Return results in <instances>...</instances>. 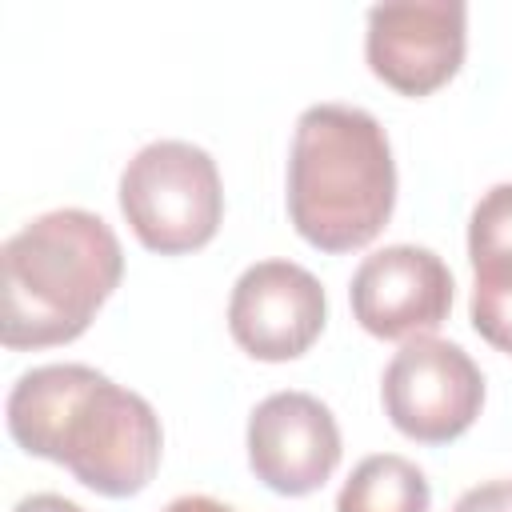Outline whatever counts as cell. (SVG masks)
Returning a JSON list of instances; mask_svg holds the SVG:
<instances>
[{"label": "cell", "instance_id": "cell-9", "mask_svg": "<svg viewBox=\"0 0 512 512\" xmlns=\"http://www.w3.org/2000/svg\"><path fill=\"white\" fill-rule=\"evenodd\" d=\"M340 424L312 392H272L248 416V464L280 496H308L340 464Z\"/></svg>", "mask_w": 512, "mask_h": 512}, {"label": "cell", "instance_id": "cell-14", "mask_svg": "<svg viewBox=\"0 0 512 512\" xmlns=\"http://www.w3.org/2000/svg\"><path fill=\"white\" fill-rule=\"evenodd\" d=\"M164 512H236V508H228L224 500H212L204 492H188V496H176Z\"/></svg>", "mask_w": 512, "mask_h": 512}, {"label": "cell", "instance_id": "cell-1", "mask_svg": "<svg viewBox=\"0 0 512 512\" xmlns=\"http://www.w3.org/2000/svg\"><path fill=\"white\" fill-rule=\"evenodd\" d=\"M4 416L24 452L64 464L100 496H136L160 468L164 432L152 404L88 364L28 368L8 392Z\"/></svg>", "mask_w": 512, "mask_h": 512}, {"label": "cell", "instance_id": "cell-8", "mask_svg": "<svg viewBox=\"0 0 512 512\" xmlns=\"http://www.w3.org/2000/svg\"><path fill=\"white\" fill-rule=\"evenodd\" d=\"M452 288V272L432 248L388 244L360 260L348 300L364 332L380 340H416L448 320Z\"/></svg>", "mask_w": 512, "mask_h": 512}, {"label": "cell", "instance_id": "cell-5", "mask_svg": "<svg viewBox=\"0 0 512 512\" xmlns=\"http://www.w3.org/2000/svg\"><path fill=\"white\" fill-rule=\"evenodd\" d=\"M380 396L396 432L416 444H448L480 416L484 376L460 344L416 336L388 360Z\"/></svg>", "mask_w": 512, "mask_h": 512}, {"label": "cell", "instance_id": "cell-3", "mask_svg": "<svg viewBox=\"0 0 512 512\" xmlns=\"http://www.w3.org/2000/svg\"><path fill=\"white\" fill-rule=\"evenodd\" d=\"M396 208V160L380 120L356 104L300 112L288 152V216L320 252L376 240Z\"/></svg>", "mask_w": 512, "mask_h": 512}, {"label": "cell", "instance_id": "cell-11", "mask_svg": "<svg viewBox=\"0 0 512 512\" xmlns=\"http://www.w3.org/2000/svg\"><path fill=\"white\" fill-rule=\"evenodd\" d=\"M432 492L424 472L396 452L364 456L336 496V512H428Z\"/></svg>", "mask_w": 512, "mask_h": 512}, {"label": "cell", "instance_id": "cell-12", "mask_svg": "<svg viewBox=\"0 0 512 512\" xmlns=\"http://www.w3.org/2000/svg\"><path fill=\"white\" fill-rule=\"evenodd\" d=\"M452 512H512V480H488L468 488L452 504Z\"/></svg>", "mask_w": 512, "mask_h": 512}, {"label": "cell", "instance_id": "cell-7", "mask_svg": "<svg viewBox=\"0 0 512 512\" xmlns=\"http://www.w3.org/2000/svg\"><path fill=\"white\" fill-rule=\"evenodd\" d=\"M328 300L320 280L292 260H260L240 272L228 296L232 340L268 364L304 356L324 332Z\"/></svg>", "mask_w": 512, "mask_h": 512}, {"label": "cell", "instance_id": "cell-13", "mask_svg": "<svg viewBox=\"0 0 512 512\" xmlns=\"http://www.w3.org/2000/svg\"><path fill=\"white\" fill-rule=\"evenodd\" d=\"M12 512H84L76 500L68 496H56V492H36V496H24Z\"/></svg>", "mask_w": 512, "mask_h": 512}, {"label": "cell", "instance_id": "cell-4", "mask_svg": "<svg viewBox=\"0 0 512 512\" xmlns=\"http://www.w3.org/2000/svg\"><path fill=\"white\" fill-rule=\"evenodd\" d=\"M120 212L160 256L204 248L224 220L216 160L192 140H152L120 172Z\"/></svg>", "mask_w": 512, "mask_h": 512}, {"label": "cell", "instance_id": "cell-10", "mask_svg": "<svg viewBox=\"0 0 512 512\" xmlns=\"http://www.w3.org/2000/svg\"><path fill=\"white\" fill-rule=\"evenodd\" d=\"M472 328L512 356V184L488 188L468 220Z\"/></svg>", "mask_w": 512, "mask_h": 512}, {"label": "cell", "instance_id": "cell-2", "mask_svg": "<svg viewBox=\"0 0 512 512\" xmlns=\"http://www.w3.org/2000/svg\"><path fill=\"white\" fill-rule=\"evenodd\" d=\"M4 348H52L76 340L124 276V252L108 220L88 208H56L28 220L0 248Z\"/></svg>", "mask_w": 512, "mask_h": 512}, {"label": "cell", "instance_id": "cell-6", "mask_svg": "<svg viewBox=\"0 0 512 512\" xmlns=\"http://www.w3.org/2000/svg\"><path fill=\"white\" fill-rule=\"evenodd\" d=\"M464 0H388L368 8L364 56L400 96H428L464 64Z\"/></svg>", "mask_w": 512, "mask_h": 512}]
</instances>
